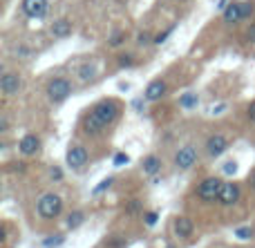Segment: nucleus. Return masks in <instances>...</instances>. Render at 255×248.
<instances>
[{
  "mask_svg": "<svg viewBox=\"0 0 255 248\" xmlns=\"http://www.w3.org/2000/svg\"><path fill=\"white\" fill-rule=\"evenodd\" d=\"M121 114V105L117 98H101L92 110L85 114L83 119V132L90 137H97V134L106 132Z\"/></svg>",
  "mask_w": 255,
  "mask_h": 248,
  "instance_id": "f257e3e1",
  "label": "nucleus"
},
{
  "mask_svg": "<svg viewBox=\"0 0 255 248\" xmlns=\"http://www.w3.org/2000/svg\"><path fill=\"white\" fill-rule=\"evenodd\" d=\"M36 213H38V217L45 219V222L58 219L63 213V197L56 195V192H45V195H40L38 201H36Z\"/></svg>",
  "mask_w": 255,
  "mask_h": 248,
  "instance_id": "f03ea898",
  "label": "nucleus"
},
{
  "mask_svg": "<svg viewBox=\"0 0 255 248\" xmlns=\"http://www.w3.org/2000/svg\"><path fill=\"white\" fill-rule=\"evenodd\" d=\"M222 186H224V181H222L220 177L202 179V181H199V186H197V197L204 201V204H215V201L220 199Z\"/></svg>",
  "mask_w": 255,
  "mask_h": 248,
  "instance_id": "7ed1b4c3",
  "label": "nucleus"
},
{
  "mask_svg": "<svg viewBox=\"0 0 255 248\" xmlns=\"http://www.w3.org/2000/svg\"><path fill=\"white\" fill-rule=\"evenodd\" d=\"M253 13V2L251 0H240V2H229L224 7V11H222V18H224V22H229V25H233V22H240L244 20V18H249Z\"/></svg>",
  "mask_w": 255,
  "mask_h": 248,
  "instance_id": "20e7f679",
  "label": "nucleus"
},
{
  "mask_svg": "<svg viewBox=\"0 0 255 248\" xmlns=\"http://www.w3.org/2000/svg\"><path fill=\"white\" fill-rule=\"evenodd\" d=\"M72 81L70 79H63V76H56L47 83V98L52 103H63L65 98H70L72 94Z\"/></svg>",
  "mask_w": 255,
  "mask_h": 248,
  "instance_id": "39448f33",
  "label": "nucleus"
},
{
  "mask_svg": "<svg viewBox=\"0 0 255 248\" xmlns=\"http://www.w3.org/2000/svg\"><path fill=\"white\" fill-rule=\"evenodd\" d=\"M197 159H199L197 148L186 143V146H181L179 150L175 152V168L177 170H190L195 164H197Z\"/></svg>",
  "mask_w": 255,
  "mask_h": 248,
  "instance_id": "423d86ee",
  "label": "nucleus"
},
{
  "mask_svg": "<svg viewBox=\"0 0 255 248\" xmlns=\"http://www.w3.org/2000/svg\"><path fill=\"white\" fill-rule=\"evenodd\" d=\"M88 161H90V155H88V150H85L83 146H70L67 148V155H65V164L70 165L72 170H83L85 165H88Z\"/></svg>",
  "mask_w": 255,
  "mask_h": 248,
  "instance_id": "0eeeda50",
  "label": "nucleus"
},
{
  "mask_svg": "<svg viewBox=\"0 0 255 248\" xmlns=\"http://www.w3.org/2000/svg\"><path fill=\"white\" fill-rule=\"evenodd\" d=\"M20 11L31 20H40L47 16V0H22Z\"/></svg>",
  "mask_w": 255,
  "mask_h": 248,
  "instance_id": "6e6552de",
  "label": "nucleus"
},
{
  "mask_svg": "<svg viewBox=\"0 0 255 248\" xmlns=\"http://www.w3.org/2000/svg\"><path fill=\"white\" fill-rule=\"evenodd\" d=\"M229 150V139H226V134L217 132V134H211L206 141V155L211 157V159H217V157H222L224 152Z\"/></svg>",
  "mask_w": 255,
  "mask_h": 248,
  "instance_id": "1a4fd4ad",
  "label": "nucleus"
},
{
  "mask_svg": "<svg viewBox=\"0 0 255 248\" xmlns=\"http://www.w3.org/2000/svg\"><path fill=\"white\" fill-rule=\"evenodd\" d=\"M20 87H22V81L16 72H2V76H0V89H2L4 96H13V94H18Z\"/></svg>",
  "mask_w": 255,
  "mask_h": 248,
  "instance_id": "9d476101",
  "label": "nucleus"
},
{
  "mask_svg": "<svg viewBox=\"0 0 255 248\" xmlns=\"http://www.w3.org/2000/svg\"><path fill=\"white\" fill-rule=\"evenodd\" d=\"M166 94H168V83L163 79H154V81H150L148 87H145L143 98L148 103H157V101H161Z\"/></svg>",
  "mask_w": 255,
  "mask_h": 248,
  "instance_id": "9b49d317",
  "label": "nucleus"
},
{
  "mask_svg": "<svg viewBox=\"0 0 255 248\" xmlns=\"http://www.w3.org/2000/svg\"><path fill=\"white\" fill-rule=\"evenodd\" d=\"M240 197H242V190H240L238 183L233 181H224V186H222V192H220V199H217V204L220 206H235L240 201Z\"/></svg>",
  "mask_w": 255,
  "mask_h": 248,
  "instance_id": "f8f14e48",
  "label": "nucleus"
},
{
  "mask_svg": "<svg viewBox=\"0 0 255 248\" xmlns=\"http://www.w3.org/2000/svg\"><path fill=\"white\" fill-rule=\"evenodd\" d=\"M40 150V137L38 134H25V137L18 141V152H20L22 157H34L36 152Z\"/></svg>",
  "mask_w": 255,
  "mask_h": 248,
  "instance_id": "ddd939ff",
  "label": "nucleus"
},
{
  "mask_svg": "<svg viewBox=\"0 0 255 248\" xmlns=\"http://www.w3.org/2000/svg\"><path fill=\"white\" fill-rule=\"evenodd\" d=\"M172 231H175L177 237H181V240H188L190 235L195 233V224L190 217H175V224H172Z\"/></svg>",
  "mask_w": 255,
  "mask_h": 248,
  "instance_id": "4468645a",
  "label": "nucleus"
},
{
  "mask_svg": "<svg viewBox=\"0 0 255 248\" xmlns=\"http://www.w3.org/2000/svg\"><path fill=\"white\" fill-rule=\"evenodd\" d=\"M141 172L145 177H157L161 172V159L157 155H148L143 161H141Z\"/></svg>",
  "mask_w": 255,
  "mask_h": 248,
  "instance_id": "2eb2a0df",
  "label": "nucleus"
},
{
  "mask_svg": "<svg viewBox=\"0 0 255 248\" xmlns=\"http://www.w3.org/2000/svg\"><path fill=\"white\" fill-rule=\"evenodd\" d=\"M49 34H52V38H67L72 34V22L67 18H58V20L52 22Z\"/></svg>",
  "mask_w": 255,
  "mask_h": 248,
  "instance_id": "dca6fc26",
  "label": "nucleus"
},
{
  "mask_svg": "<svg viewBox=\"0 0 255 248\" xmlns=\"http://www.w3.org/2000/svg\"><path fill=\"white\" fill-rule=\"evenodd\" d=\"M79 81L81 83H92L94 79L99 76V65L97 63H83V65H79Z\"/></svg>",
  "mask_w": 255,
  "mask_h": 248,
  "instance_id": "f3484780",
  "label": "nucleus"
},
{
  "mask_svg": "<svg viewBox=\"0 0 255 248\" xmlns=\"http://www.w3.org/2000/svg\"><path fill=\"white\" fill-rule=\"evenodd\" d=\"M177 103H179L181 110H195L199 105V96L195 92H186V94H181Z\"/></svg>",
  "mask_w": 255,
  "mask_h": 248,
  "instance_id": "a211bd4d",
  "label": "nucleus"
},
{
  "mask_svg": "<svg viewBox=\"0 0 255 248\" xmlns=\"http://www.w3.org/2000/svg\"><path fill=\"white\" fill-rule=\"evenodd\" d=\"M83 222H85V213H83V210H72V213L67 215V219H65V226L74 231V228L83 226Z\"/></svg>",
  "mask_w": 255,
  "mask_h": 248,
  "instance_id": "6ab92c4d",
  "label": "nucleus"
},
{
  "mask_svg": "<svg viewBox=\"0 0 255 248\" xmlns=\"http://www.w3.org/2000/svg\"><path fill=\"white\" fill-rule=\"evenodd\" d=\"M65 244V237L61 235V233H56V235H47L43 240V248H61Z\"/></svg>",
  "mask_w": 255,
  "mask_h": 248,
  "instance_id": "aec40b11",
  "label": "nucleus"
},
{
  "mask_svg": "<svg viewBox=\"0 0 255 248\" xmlns=\"http://www.w3.org/2000/svg\"><path fill=\"white\" fill-rule=\"evenodd\" d=\"M175 29H177V27H175V25H170V27H166L163 31H159V34L154 36V43H152V45H161V43H166V40L172 36V31H175Z\"/></svg>",
  "mask_w": 255,
  "mask_h": 248,
  "instance_id": "412c9836",
  "label": "nucleus"
},
{
  "mask_svg": "<svg viewBox=\"0 0 255 248\" xmlns=\"http://www.w3.org/2000/svg\"><path fill=\"white\" fill-rule=\"evenodd\" d=\"M128 164H130V157H128L126 152H117V155L112 157V165H115V168H124Z\"/></svg>",
  "mask_w": 255,
  "mask_h": 248,
  "instance_id": "4be33fe9",
  "label": "nucleus"
},
{
  "mask_svg": "<svg viewBox=\"0 0 255 248\" xmlns=\"http://www.w3.org/2000/svg\"><path fill=\"white\" fill-rule=\"evenodd\" d=\"M157 222H159V213H157V210H145V213H143V224H145V226L152 228Z\"/></svg>",
  "mask_w": 255,
  "mask_h": 248,
  "instance_id": "5701e85b",
  "label": "nucleus"
},
{
  "mask_svg": "<svg viewBox=\"0 0 255 248\" xmlns=\"http://www.w3.org/2000/svg\"><path fill=\"white\" fill-rule=\"evenodd\" d=\"M235 237H238V240H242V242L251 240V237H253V228H251V226H242V228H235Z\"/></svg>",
  "mask_w": 255,
  "mask_h": 248,
  "instance_id": "b1692460",
  "label": "nucleus"
},
{
  "mask_svg": "<svg viewBox=\"0 0 255 248\" xmlns=\"http://www.w3.org/2000/svg\"><path fill=\"white\" fill-rule=\"evenodd\" d=\"M124 40H126V31H117V34L110 36L108 45H110V47H119V45H124Z\"/></svg>",
  "mask_w": 255,
  "mask_h": 248,
  "instance_id": "393cba45",
  "label": "nucleus"
},
{
  "mask_svg": "<svg viewBox=\"0 0 255 248\" xmlns=\"http://www.w3.org/2000/svg\"><path fill=\"white\" fill-rule=\"evenodd\" d=\"M136 43L141 45V47H145V45H150V43H154V36L150 34V31H141L139 36H136Z\"/></svg>",
  "mask_w": 255,
  "mask_h": 248,
  "instance_id": "a878e982",
  "label": "nucleus"
},
{
  "mask_svg": "<svg viewBox=\"0 0 255 248\" xmlns=\"http://www.w3.org/2000/svg\"><path fill=\"white\" fill-rule=\"evenodd\" d=\"M112 183H115V179H112V177L103 179V181H101V183H99V186H97V188H94V190H92V195H101V192H106V190H108V188H110V186H112Z\"/></svg>",
  "mask_w": 255,
  "mask_h": 248,
  "instance_id": "bb28decb",
  "label": "nucleus"
},
{
  "mask_svg": "<svg viewBox=\"0 0 255 248\" xmlns=\"http://www.w3.org/2000/svg\"><path fill=\"white\" fill-rule=\"evenodd\" d=\"M119 65L121 67H134V56H132V54H121V56H119Z\"/></svg>",
  "mask_w": 255,
  "mask_h": 248,
  "instance_id": "cd10ccee",
  "label": "nucleus"
},
{
  "mask_svg": "<svg viewBox=\"0 0 255 248\" xmlns=\"http://www.w3.org/2000/svg\"><path fill=\"white\" fill-rule=\"evenodd\" d=\"M49 179H52V181H63V170L58 168V165H52V168H49Z\"/></svg>",
  "mask_w": 255,
  "mask_h": 248,
  "instance_id": "c85d7f7f",
  "label": "nucleus"
},
{
  "mask_svg": "<svg viewBox=\"0 0 255 248\" xmlns=\"http://www.w3.org/2000/svg\"><path fill=\"white\" fill-rule=\"evenodd\" d=\"M13 54H16L18 58H27V56H29V54H31V49L27 47V45H18V47L13 49Z\"/></svg>",
  "mask_w": 255,
  "mask_h": 248,
  "instance_id": "c756f323",
  "label": "nucleus"
},
{
  "mask_svg": "<svg viewBox=\"0 0 255 248\" xmlns=\"http://www.w3.org/2000/svg\"><path fill=\"white\" fill-rule=\"evenodd\" d=\"M222 170H224V174H235L238 172V164H235V161H226Z\"/></svg>",
  "mask_w": 255,
  "mask_h": 248,
  "instance_id": "7c9ffc66",
  "label": "nucleus"
},
{
  "mask_svg": "<svg viewBox=\"0 0 255 248\" xmlns=\"http://www.w3.org/2000/svg\"><path fill=\"white\" fill-rule=\"evenodd\" d=\"M224 110H226V105H224V103H220V105H213L211 107V114L213 116H220V114H224Z\"/></svg>",
  "mask_w": 255,
  "mask_h": 248,
  "instance_id": "2f4dec72",
  "label": "nucleus"
},
{
  "mask_svg": "<svg viewBox=\"0 0 255 248\" xmlns=\"http://www.w3.org/2000/svg\"><path fill=\"white\" fill-rule=\"evenodd\" d=\"M247 116H249V121H251V123H255V101L247 107Z\"/></svg>",
  "mask_w": 255,
  "mask_h": 248,
  "instance_id": "473e14b6",
  "label": "nucleus"
},
{
  "mask_svg": "<svg viewBox=\"0 0 255 248\" xmlns=\"http://www.w3.org/2000/svg\"><path fill=\"white\" fill-rule=\"evenodd\" d=\"M132 105H134V110H136V112H143L145 101H141V98H134V101H132Z\"/></svg>",
  "mask_w": 255,
  "mask_h": 248,
  "instance_id": "72a5a7b5",
  "label": "nucleus"
},
{
  "mask_svg": "<svg viewBox=\"0 0 255 248\" xmlns=\"http://www.w3.org/2000/svg\"><path fill=\"white\" fill-rule=\"evenodd\" d=\"M7 130H9V119H7V116H2V119H0V132H7Z\"/></svg>",
  "mask_w": 255,
  "mask_h": 248,
  "instance_id": "f704fd0d",
  "label": "nucleus"
},
{
  "mask_svg": "<svg viewBox=\"0 0 255 248\" xmlns=\"http://www.w3.org/2000/svg\"><path fill=\"white\" fill-rule=\"evenodd\" d=\"M249 40H251V43H255V25L249 27Z\"/></svg>",
  "mask_w": 255,
  "mask_h": 248,
  "instance_id": "c9c22d12",
  "label": "nucleus"
},
{
  "mask_svg": "<svg viewBox=\"0 0 255 248\" xmlns=\"http://www.w3.org/2000/svg\"><path fill=\"white\" fill-rule=\"evenodd\" d=\"M128 210H130V213H134V210H139V204H136V199H132V204H130V208H128Z\"/></svg>",
  "mask_w": 255,
  "mask_h": 248,
  "instance_id": "e433bc0d",
  "label": "nucleus"
},
{
  "mask_svg": "<svg viewBox=\"0 0 255 248\" xmlns=\"http://www.w3.org/2000/svg\"><path fill=\"white\" fill-rule=\"evenodd\" d=\"M249 183H251V188H253V190H255V170H253V172H251V174H249Z\"/></svg>",
  "mask_w": 255,
  "mask_h": 248,
  "instance_id": "4c0bfd02",
  "label": "nucleus"
},
{
  "mask_svg": "<svg viewBox=\"0 0 255 248\" xmlns=\"http://www.w3.org/2000/svg\"><path fill=\"white\" fill-rule=\"evenodd\" d=\"M166 248H175V246H166Z\"/></svg>",
  "mask_w": 255,
  "mask_h": 248,
  "instance_id": "58836bf2",
  "label": "nucleus"
},
{
  "mask_svg": "<svg viewBox=\"0 0 255 248\" xmlns=\"http://www.w3.org/2000/svg\"><path fill=\"white\" fill-rule=\"evenodd\" d=\"M179 2H184V0H179Z\"/></svg>",
  "mask_w": 255,
  "mask_h": 248,
  "instance_id": "ea45409f",
  "label": "nucleus"
}]
</instances>
